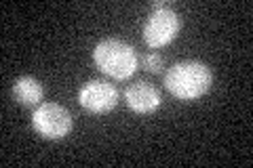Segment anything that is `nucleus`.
<instances>
[{
    "label": "nucleus",
    "instance_id": "1",
    "mask_svg": "<svg viewBox=\"0 0 253 168\" xmlns=\"http://www.w3.org/2000/svg\"><path fill=\"white\" fill-rule=\"evenodd\" d=\"M165 86L179 101H196L213 86V71L203 61H179L165 74Z\"/></svg>",
    "mask_w": 253,
    "mask_h": 168
},
{
    "label": "nucleus",
    "instance_id": "2",
    "mask_svg": "<svg viewBox=\"0 0 253 168\" xmlns=\"http://www.w3.org/2000/svg\"><path fill=\"white\" fill-rule=\"evenodd\" d=\"M93 61L101 74L112 80H126L137 69V53L131 44L118 38L99 40L93 49Z\"/></svg>",
    "mask_w": 253,
    "mask_h": 168
},
{
    "label": "nucleus",
    "instance_id": "3",
    "mask_svg": "<svg viewBox=\"0 0 253 168\" xmlns=\"http://www.w3.org/2000/svg\"><path fill=\"white\" fill-rule=\"evenodd\" d=\"M179 30H181L179 13L169 6V9L150 13V17L144 23V30H141V36H144V42L150 49H163V46H167L177 38Z\"/></svg>",
    "mask_w": 253,
    "mask_h": 168
},
{
    "label": "nucleus",
    "instance_id": "4",
    "mask_svg": "<svg viewBox=\"0 0 253 168\" xmlns=\"http://www.w3.org/2000/svg\"><path fill=\"white\" fill-rule=\"evenodd\" d=\"M32 124H34V131L44 139H63L68 137L70 131H72V114L59 105V103H42L34 109V116H32Z\"/></svg>",
    "mask_w": 253,
    "mask_h": 168
},
{
    "label": "nucleus",
    "instance_id": "5",
    "mask_svg": "<svg viewBox=\"0 0 253 168\" xmlns=\"http://www.w3.org/2000/svg\"><path fill=\"white\" fill-rule=\"evenodd\" d=\"M78 103L91 114H108L118 103V91L108 80H89L78 91Z\"/></svg>",
    "mask_w": 253,
    "mask_h": 168
},
{
    "label": "nucleus",
    "instance_id": "6",
    "mask_svg": "<svg viewBox=\"0 0 253 168\" xmlns=\"http://www.w3.org/2000/svg\"><path fill=\"white\" fill-rule=\"evenodd\" d=\"M125 101L135 114H141V116H148V114H154V111L161 107V93L154 84L146 82V80H137L126 86L125 91Z\"/></svg>",
    "mask_w": 253,
    "mask_h": 168
},
{
    "label": "nucleus",
    "instance_id": "7",
    "mask_svg": "<svg viewBox=\"0 0 253 168\" xmlns=\"http://www.w3.org/2000/svg\"><path fill=\"white\" fill-rule=\"evenodd\" d=\"M13 97L19 105H38L44 97V86L34 76H19L13 84Z\"/></svg>",
    "mask_w": 253,
    "mask_h": 168
},
{
    "label": "nucleus",
    "instance_id": "8",
    "mask_svg": "<svg viewBox=\"0 0 253 168\" xmlns=\"http://www.w3.org/2000/svg\"><path fill=\"white\" fill-rule=\"evenodd\" d=\"M144 67L148 71H152V74H161L163 67H165V59L158 53H148L144 57Z\"/></svg>",
    "mask_w": 253,
    "mask_h": 168
}]
</instances>
